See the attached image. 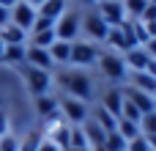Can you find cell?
I'll return each mask as SVG.
<instances>
[{
  "label": "cell",
  "instance_id": "6da1fadb",
  "mask_svg": "<svg viewBox=\"0 0 156 151\" xmlns=\"http://www.w3.org/2000/svg\"><path fill=\"white\" fill-rule=\"evenodd\" d=\"M58 83L63 85L66 96L71 99H80V102H88L93 96V85H90V77L80 69H63L58 74Z\"/></svg>",
  "mask_w": 156,
  "mask_h": 151
},
{
  "label": "cell",
  "instance_id": "7a4b0ae2",
  "mask_svg": "<svg viewBox=\"0 0 156 151\" xmlns=\"http://www.w3.org/2000/svg\"><path fill=\"white\" fill-rule=\"evenodd\" d=\"M115 52H129L132 47H137L134 41V30H132V19H123L121 25H112L107 30V39H104Z\"/></svg>",
  "mask_w": 156,
  "mask_h": 151
},
{
  "label": "cell",
  "instance_id": "3957f363",
  "mask_svg": "<svg viewBox=\"0 0 156 151\" xmlns=\"http://www.w3.org/2000/svg\"><path fill=\"white\" fill-rule=\"evenodd\" d=\"M22 77H25V85L33 96H44L52 91V74L44 69H33V66L22 63Z\"/></svg>",
  "mask_w": 156,
  "mask_h": 151
},
{
  "label": "cell",
  "instance_id": "277c9868",
  "mask_svg": "<svg viewBox=\"0 0 156 151\" xmlns=\"http://www.w3.org/2000/svg\"><path fill=\"white\" fill-rule=\"evenodd\" d=\"M58 110H60V116L66 118V124H71V127H82L85 121H88V105L85 102H80V99H71V96H66V99H60L58 102Z\"/></svg>",
  "mask_w": 156,
  "mask_h": 151
},
{
  "label": "cell",
  "instance_id": "5b68a950",
  "mask_svg": "<svg viewBox=\"0 0 156 151\" xmlns=\"http://www.w3.org/2000/svg\"><path fill=\"white\" fill-rule=\"evenodd\" d=\"M99 66H101V72H104L107 80L123 83V80L129 77V69H126V63H123V58H121L118 52H101V55H99Z\"/></svg>",
  "mask_w": 156,
  "mask_h": 151
},
{
  "label": "cell",
  "instance_id": "8992f818",
  "mask_svg": "<svg viewBox=\"0 0 156 151\" xmlns=\"http://www.w3.org/2000/svg\"><path fill=\"white\" fill-rule=\"evenodd\" d=\"M99 47L90 44V41H71V50H69V63L71 66H90L99 61Z\"/></svg>",
  "mask_w": 156,
  "mask_h": 151
},
{
  "label": "cell",
  "instance_id": "52a82bcc",
  "mask_svg": "<svg viewBox=\"0 0 156 151\" xmlns=\"http://www.w3.org/2000/svg\"><path fill=\"white\" fill-rule=\"evenodd\" d=\"M80 30H82V22H80V14H74V11L60 14L58 22H55V36L60 41H74Z\"/></svg>",
  "mask_w": 156,
  "mask_h": 151
},
{
  "label": "cell",
  "instance_id": "ba28073f",
  "mask_svg": "<svg viewBox=\"0 0 156 151\" xmlns=\"http://www.w3.org/2000/svg\"><path fill=\"white\" fill-rule=\"evenodd\" d=\"M96 14L112 28V25H121L126 19V11H123V0H99V8Z\"/></svg>",
  "mask_w": 156,
  "mask_h": 151
},
{
  "label": "cell",
  "instance_id": "9c48e42d",
  "mask_svg": "<svg viewBox=\"0 0 156 151\" xmlns=\"http://www.w3.org/2000/svg\"><path fill=\"white\" fill-rule=\"evenodd\" d=\"M36 8L33 6H27L25 0H19L14 8H11V25H16V28H22L25 33H30V28H33V22H36Z\"/></svg>",
  "mask_w": 156,
  "mask_h": 151
},
{
  "label": "cell",
  "instance_id": "30bf717a",
  "mask_svg": "<svg viewBox=\"0 0 156 151\" xmlns=\"http://www.w3.org/2000/svg\"><path fill=\"white\" fill-rule=\"evenodd\" d=\"M123 91V99H129L143 116L145 113H154L156 110V99L151 96V94H145V91H137V88H132V85H126V88H121Z\"/></svg>",
  "mask_w": 156,
  "mask_h": 151
},
{
  "label": "cell",
  "instance_id": "8fae6325",
  "mask_svg": "<svg viewBox=\"0 0 156 151\" xmlns=\"http://www.w3.org/2000/svg\"><path fill=\"white\" fill-rule=\"evenodd\" d=\"M82 132H85V140H88V149L90 151H104V140H107V132L88 116V121L82 124Z\"/></svg>",
  "mask_w": 156,
  "mask_h": 151
},
{
  "label": "cell",
  "instance_id": "7c38bea8",
  "mask_svg": "<svg viewBox=\"0 0 156 151\" xmlns=\"http://www.w3.org/2000/svg\"><path fill=\"white\" fill-rule=\"evenodd\" d=\"M123 63H126L129 72H148L151 55L145 52V47H132L129 52H123Z\"/></svg>",
  "mask_w": 156,
  "mask_h": 151
},
{
  "label": "cell",
  "instance_id": "4fadbf2b",
  "mask_svg": "<svg viewBox=\"0 0 156 151\" xmlns=\"http://www.w3.org/2000/svg\"><path fill=\"white\" fill-rule=\"evenodd\" d=\"M82 30L90 36V39H96V41H104L107 39V30H110V25L96 14V11H90L85 19H82Z\"/></svg>",
  "mask_w": 156,
  "mask_h": 151
},
{
  "label": "cell",
  "instance_id": "5bb4252c",
  "mask_svg": "<svg viewBox=\"0 0 156 151\" xmlns=\"http://www.w3.org/2000/svg\"><path fill=\"white\" fill-rule=\"evenodd\" d=\"M25 63L33 66V69H44V72H52V58H49V50H41V47H25Z\"/></svg>",
  "mask_w": 156,
  "mask_h": 151
},
{
  "label": "cell",
  "instance_id": "9a60e30c",
  "mask_svg": "<svg viewBox=\"0 0 156 151\" xmlns=\"http://www.w3.org/2000/svg\"><path fill=\"white\" fill-rule=\"evenodd\" d=\"M0 41L5 44V47H25V41H27V33L22 30V28H16V25H5V28H0Z\"/></svg>",
  "mask_w": 156,
  "mask_h": 151
},
{
  "label": "cell",
  "instance_id": "2e32d148",
  "mask_svg": "<svg viewBox=\"0 0 156 151\" xmlns=\"http://www.w3.org/2000/svg\"><path fill=\"white\" fill-rule=\"evenodd\" d=\"M66 11H69L66 0H44V3L36 8V14H38V17H47V19H52V22H58V17H60V14H66Z\"/></svg>",
  "mask_w": 156,
  "mask_h": 151
},
{
  "label": "cell",
  "instance_id": "e0dca14e",
  "mask_svg": "<svg viewBox=\"0 0 156 151\" xmlns=\"http://www.w3.org/2000/svg\"><path fill=\"white\" fill-rule=\"evenodd\" d=\"M121 105H123V91H121V88H110V91L104 94V99H101V107H104L112 118L121 116Z\"/></svg>",
  "mask_w": 156,
  "mask_h": 151
},
{
  "label": "cell",
  "instance_id": "ac0fdd59",
  "mask_svg": "<svg viewBox=\"0 0 156 151\" xmlns=\"http://www.w3.org/2000/svg\"><path fill=\"white\" fill-rule=\"evenodd\" d=\"M129 85L132 88H137V91H145V94H151L154 96V91H156V80L148 74V72H129Z\"/></svg>",
  "mask_w": 156,
  "mask_h": 151
},
{
  "label": "cell",
  "instance_id": "d6986e66",
  "mask_svg": "<svg viewBox=\"0 0 156 151\" xmlns=\"http://www.w3.org/2000/svg\"><path fill=\"white\" fill-rule=\"evenodd\" d=\"M36 113H38L41 118H49V116H55V113H58V99H55L52 94L36 96Z\"/></svg>",
  "mask_w": 156,
  "mask_h": 151
},
{
  "label": "cell",
  "instance_id": "ffe728a7",
  "mask_svg": "<svg viewBox=\"0 0 156 151\" xmlns=\"http://www.w3.org/2000/svg\"><path fill=\"white\" fill-rule=\"evenodd\" d=\"M69 50H71V41H60V39H55L52 47H49V58H52V63H69Z\"/></svg>",
  "mask_w": 156,
  "mask_h": 151
},
{
  "label": "cell",
  "instance_id": "44dd1931",
  "mask_svg": "<svg viewBox=\"0 0 156 151\" xmlns=\"http://www.w3.org/2000/svg\"><path fill=\"white\" fill-rule=\"evenodd\" d=\"M55 39H58V36H55V28H49V30H38V33H30V47L49 50Z\"/></svg>",
  "mask_w": 156,
  "mask_h": 151
},
{
  "label": "cell",
  "instance_id": "7402d4cb",
  "mask_svg": "<svg viewBox=\"0 0 156 151\" xmlns=\"http://www.w3.org/2000/svg\"><path fill=\"white\" fill-rule=\"evenodd\" d=\"M115 132H118L123 140H132V138L143 135V132H140V124H137V121H126V118H118V124H115Z\"/></svg>",
  "mask_w": 156,
  "mask_h": 151
},
{
  "label": "cell",
  "instance_id": "603a6c76",
  "mask_svg": "<svg viewBox=\"0 0 156 151\" xmlns=\"http://www.w3.org/2000/svg\"><path fill=\"white\" fill-rule=\"evenodd\" d=\"M90 118H93V121H96V124H99L104 132H115V124H118V118H112V116H110L104 107H96V113H93Z\"/></svg>",
  "mask_w": 156,
  "mask_h": 151
},
{
  "label": "cell",
  "instance_id": "cb8c5ba5",
  "mask_svg": "<svg viewBox=\"0 0 156 151\" xmlns=\"http://www.w3.org/2000/svg\"><path fill=\"white\" fill-rule=\"evenodd\" d=\"M0 61L3 63H11V66H22L25 63V47H5Z\"/></svg>",
  "mask_w": 156,
  "mask_h": 151
},
{
  "label": "cell",
  "instance_id": "d4e9b609",
  "mask_svg": "<svg viewBox=\"0 0 156 151\" xmlns=\"http://www.w3.org/2000/svg\"><path fill=\"white\" fill-rule=\"evenodd\" d=\"M151 0H123V11H126V19H140V14L145 11Z\"/></svg>",
  "mask_w": 156,
  "mask_h": 151
},
{
  "label": "cell",
  "instance_id": "484cf974",
  "mask_svg": "<svg viewBox=\"0 0 156 151\" xmlns=\"http://www.w3.org/2000/svg\"><path fill=\"white\" fill-rule=\"evenodd\" d=\"M104 151H126V140H123L118 132H107V140H104Z\"/></svg>",
  "mask_w": 156,
  "mask_h": 151
},
{
  "label": "cell",
  "instance_id": "4316f807",
  "mask_svg": "<svg viewBox=\"0 0 156 151\" xmlns=\"http://www.w3.org/2000/svg\"><path fill=\"white\" fill-rule=\"evenodd\" d=\"M118 118H126V121H137V124H140L143 113H140V110H137V107H134L129 99H123V105H121V116H118Z\"/></svg>",
  "mask_w": 156,
  "mask_h": 151
},
{
  "label": "cell",
  "instance_id": "83f0119b",
  "mask_svg": "<svg viewBox=\"0 0 156 151\" xmlns=\"http://www.w3.org/2000/svg\"><path fill=\"white\" fill-rule=\"evenodd\" d=\"M69 149H88V140H85L82 127H71V135H69Z\"/></svg>",
  "mask_w": 156,
  "mask_h": 151
},
{
  "label": "cell",
  "instance_id": "f1b7e54d",
  "mask_svg": "<svg viewBox=\"0 0 156 151\" xmlns=\"http://www.w3.org/2000/svg\"><path fill=\"white\" fill-rule=\"evenodd\" d=\"M140 132L143 135H156V110L154 113H145L140 118Z\"/></svg>",
  "mask_w": 156,
  "mask_h": 151
},
{
  "label": "cell",
  "instance_id": "f546056e",
  "mask_svg": "<svg viewBox=\"0 0 156 151\" xmlns=\"http://www.w3.org/2000/svg\"><path fill=\"white\" fill-rule=\"evenodd\" d=\"M126 151H151V146H148L145 135H137V138L126 140Z\"/></svg>",
  "mask_w": 156,
  "mask_h": 151
},
{
  "label": "cell",
  "instance_id": "4dcf8cb0",
  "mask_svg": "<svg viewBox=\"0 0 156 151\" xmlns=\"http://www.w3.org/2000/svg\"><path fill=\"white\" fill-rule=\"evenodd\" d=\"M154 19H156V0H151V3L145 6V11L140 14L137 22H145V25H148V22H154Z\"/></svg>",
  "mask_w": 156,
  "mask_h": 151
},
{
  "label": "cell",
  "instance_id": "1f68e13d",
  "mask_svg": "<svg viewBox=\"0 0 156 151\" xmlns=\"http://www.w3.org/2000/svg\"><path fill=\"white\" fill-rule=\"evenodd\" d=\"M49 28H55V22H52V19H47V17H36V22H33L30 33H38V30H49Z\"/></svg>",
  "mask_w": 156,
  "mask_h": 151
},
{
  "label": "cell",
  "instance_id": "d6a6232c",
  "mask_svg": "<svg viewBox=\"0 0 156 151\" xmlns=\"http://www.w3.org/2000/svg\"><path fill=\"white\" fill-rule=\"evenodd\" d=\"M38 143H41V135H27V140L19 143V151H36Z\"/></svg>",
  "mask_w": 156,
  "mask_h": 151
},
{
  "label": "cell",
  "instance_id": "836d02e7",
  "mask_svg": "<svg viewBox=\"0 0 156 151\" xmlns=\"http://www.w3.org/2000/svg\"><path fill=\"white\" fill-rule=\"evenodd\" d=\"M36 151H60V149H58L55 143H49L47 138H41V143H38V149H36Z\"/></svg>",
  "mask_w": 156,
  "mask_h": 151
},
{
  "label": "cell",
  "instance_id": "e575fe53",
  "mask_svg": "<svg viewBox=\"0 0 156 151\" xmlns=\"http://www.w3.org/2000/svg\"><path fill=\"white\" fill-rule=\"evenodd\" d=\"M3 135H8V116L0 110V138H3Z\"/></svg>",
  "mask_w": 156,
  "mask_h": 151
},
{
  "label": "cell",
  "instance_id": "d590c367",
  "mask_svg": "<svg viewBox=\"0 0 156 151\" xmlns=\"http://www.w3.org/2000/svg\"><path fill=\"white\" fill-rule=\"evenodd\" d=\"M8 22H11V11H8V8H3V6H0V28H5V25H8Z\"/></svg>",
  "mask_w": 156,
  "mask_h": 151
},
{
  "label": "cell",
  "instance_id": "8d00e7d4",
  "mask_svg": "<svg viewBox=\"0 0 156 151\" xmlns=\"http://www.w3.org/2000/svg\"><path fill=\"white\" fill-rule=\"evenodd\" d=\"M145 52L151 55V61H156V39H151V41L145 44Z\"/></svg>",
  "mask_w": 156,
  "mask_h": 151
},
{
  "label": "cell",
  "instance_id": "74e56055",
  "mask_svg": "<svg viewBox=\"0 0 156 151\" xmlns=\"http://www.w3.org/2000/svg\"><path fill=\"white\" fill-rule=\"evenodd\" d=\"M16 3H19V0H0V6H3V8H8V11H11Z\"/></svg>",
  "mask_w": 156,
  "mask_h": 151
},
{
  "label": "cell",
  "instance_id": "f35d334b",
  "mask_svg": "<svg viewBox=\"0 0 156 151\" xmlns=\"http://www.w3.org/2000/svg\"><path fill=\"white\" fill-rule=\"evenodd\" d=\"M148 74L156 80V61H151V66H148Z\"/></svg>",
  "mask_w": 156,
  "mask_h": 151
},
{
  "label": "cell",
  "instance_id": "ab89813d",
  "mask_svg": "<svg viewBox=\"0 0 156 151\" xmlns=\"http://www.w3.org/2000/svg\"><path fill=\"white\" fill-rule=\"evenodd\" d=\"M25 3H27V6H33V8H38V6H41L44 0H25Z\"/></svg>",
  "mask_w": 156,
  "mask_h": 151
},
{
  "label": "cell",
  "instance_id": "60d3db41",
  "mask_svg": "<svg viewBox=\"0 0 156 151\" xmlns=\"http://www.w3.org/2000/svg\"><path fill=\"white\" fill-rule=\"evenodd\" d=\"M82 3H85V6H96V0H82Z\"/></svg>",
  "mask_w": 156,
  "mask_h": 151
},
{
  "label": "cell",
  "instance_id": "b9f144b4",
  "mask_svg": "<svg viewBox=\"0 0 156 151\" xmlns=\"http://www.w3.org/2000/svg\"><path fill=\"white\" fill-rule=\"evenodd\" d=\"M66 151H90V149H66Z\"/></svg>",
  "mask_w": 156,
  "mask_h": 151
},
{
  "label": "cell",
  "instance_id": "7bdbcfd3",
  "mask_svg": "<svg viewBox=\"0 0 156 151\" xmlns=\"http://www.w3.org/2000/svg\"><path fill=\"white\" fill-rule=\"evenodd\" d=\"M3 50H5V44H3V41H0V58H3Z\"/></svg>",
  "mask_w": 156,
  "mask_h": 151
},
{
  "label": "cell",
  "instance_id": "ee69618b",
  "mask_svg": "<svg viewBox=\"0 0 156 151\" xmlns=\"http://www.w3.org/2000/svg\"><path fill=\"white\" fill-rule=\"evenodd\" d=\"M0 110H3V99H0Z\"/></svg>",
  "mask_w": 156,
  "mask_h": 151
},
{
  "label": "cell",
  "instance_id": "f6af8a7d",
  "mask_svg": "<svg viewBox=\"0 0 156 151\" xmlns=\"http://www.w3.org/2000/svg\"><path fill=\"white\" fill-rule=\"evenodd\" d=\"M154 99H156V91H154Z\"/></svg>",
  "mask_w": 156,
  "mask_h": 151
},
{
  "label": "cell",
  "instance_id": "bcb514c9",
  "mask_svg": "<svg viewBox=\"0 0 156 151\" xmlns=\"http://www.w3.org/2000/svg\"><path fill=\"white\" fill-rule=\"evenodd\" d=\"M151 151H154V149H151Z\"/></svg>",
  "mask_w": 156,
  "mask_h": 151
}]
</instances>
